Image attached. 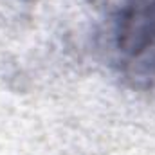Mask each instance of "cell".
<instances>
[{"label": "cell", "mask_w": 155, "mask_h": 155, "mask_svg": "<svg viewBox=\"0 0 155 155\" xmlns=\"http://www.w3.org/2000/svg\"><path fill=\"white\" fill-rule=\"evenodd\" d=\"M110 61L137 90L155 88V0H124L110 25Z\"/></svg>", "instance_id": "1"}]
</instances>
